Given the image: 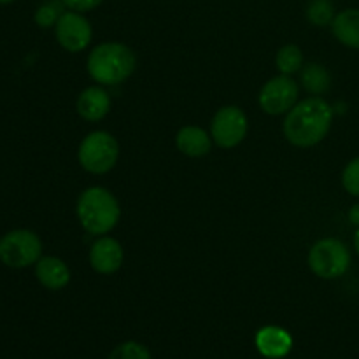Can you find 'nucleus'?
<instances>
[{
    "mask_svg": "<svg viewBox=\"0 0 359 359\" xmlns=\"http://www.w3.org/2000/svg\"><path fill=\"white\" fill-rule=\"evenodd\" d=\"M333 123V107L321 97L297 102L283 123L284 137L297 147H312L325 140Z\"/></svg>",
    "mask_w": 359,
    "mask_h": 359,
    "instance_id": "nucleus-1",
    "label": "nucleus"
},
{
    "mask_svg": "<svg viewBox=\"0 0 359 359\" xmlns=\"http://www.w3.org/2000/svg\"><path fill=\"white\" fill-rule=\"evenodd\" d=\"M135 53L121 42H102L86 60L88 74L102 86H118L135 72Z\"/></svg>",
    "mask_w": 359,
    "mask_h": 359,
    "instance_id": "nucleus-2",
    "label": "nucleus"
},
{
    "mask_svg": "<svg viewBox=\"0 0 359 359\" xmlns=\"http://www.w3.org/2000/svg\"><path fill=\"white\" fill-rule=\"evenodd\" d=\"M77 219L90 235H107L121 217L118 198L102 186L84 189L77 198Z\"/></svg>",
    "mask_w": 359,
    "mask_h": 359,
    "instance_id": "nucleus-3",
    "label": "nucleus"
},
{
    "mask_svg": "<svg viewBox=\"0 0 359 359\" xmlns=\"http://www.w3.org/2000/svg\"><path fill=\"white\" fill-rule=\"evenodd\" d=\"M119 158V144L111 133L104 130L88 133L79 144L77 160L86 172L102 175L111 172L116 167Z\"/></svg>",
    "mask_w": 359,
    "mask_h": 359,
    "instance_id": "nucleus-4",
    "label": "nucleus"
},
{
    "mask_svg": "<svg viewBox=\"0 0 359 359\" xmlns=\"http://www.w3.org/2000/svg\"><path fill=\"white\" fill-rule=\"evenodd\" d=\"M307 262L316 276L325 280H333L349 270L351 252L342 241L326 237L312 245Z\"/></svg>",
    "mask_w": 359,
    "mask_h": 359,
    "instance_id": "nucleus-5",
    "label": "nucleus"
},
{
    "mask_svg": "<svg viewBox=\"0 0 359 359\" xmlns=\"http://www.w3.org/2000/svg\"><path fill=\"white\" fill-rule=\"evenodd\" d=\"M42 242L32 230H13L0 238V262L9 269H27L42 258Z\"/></svg>",
    "mask_w": 359,
    "mask_h": 359,
    "instance_id": "nucleus-6",
    "label": "nucleus"
},
{
    "mask_svg": "<svg viewBox=\"0 0 359 359\" xmlns=\"http://www.w3.org/2000/svg\"><path fill=\"white\" fill-rule=\"evenodd\" d=\"M249 121L245 112L237 105H224L214 114L210 123V137L223 149L237 147L245 139Z\"/></svg>",
    "mask_w": 359,
    "mask_h": 359,
    "instance_id": "nucleus-7",
    "label": "nucleus"
},
{
    "mask_svg": "<svg viewBox=\"0 0 359 359\" xmlns=\"http://www.w3.org/2000/svg\"><path fill=\"white\" fill-rule=\"evenodd\" d=\"M298 93H300V88L297 81L291 79V76L280 74L263 84L258 97L259 107L270 116L287 114L297 105Z\"/></svg>",
    "mask_w": 359,
    "mask_h": 359,
    "instance_id": "nucleus-8",
    "label": "nucleus"
},
{
    "mask_svg": "<svg viewBox=\"0 0 359 359\" xmlns=\"http://www.w3.org/2000/svg\"><path fill=\"white\" fill-rule=\"evenodd\" d=\"M55 35L58 44L69 53H81L90 46L93 39L91 25L83 13L67 11L55 25Z\"/></svg>",
    "mask_w": 359,
    "mask_h": 359,
    "instance_id": "nucleus-9",
    "label": "nucleus"
},
{
    "mask_svg": "<svg viewBox=\"0 0 359 359\" xmlns=\"http://www.w3.org/2000/svg\"><path fill=\"white\" fill-rule=\"evenodd\" d=\"M123 262H125V251L116 238L102 235L91 245L90 265L97 273L102 276L116 273L123 266Z\"/></svg>",
    "mask_w": 359,
    "mask_h": 359,
    "instance_id": "nucleus-10",
    "label": "nucleus"
},
{
    "mask_svg": "<svg viewBox=\"0 0 359 359\" xmlns=\"http://www.w3.org/2000/svg\"><path fill=\"white\" fill-rule=\"evenodd\" d=\"M111 95L102 86H90L77 97V114L90 123L102 121L111 111Z\"/></svg>",
    "mask_w": 359,
    "mask_h": 359,
    "instance_id": "nucleus-11",
    "label": "nucleus"
},
{
    "mask_svg": "<svg viewBox=\"0 0 359 359\" xmlns=\"http://www.w3.org/2000/svg\"><path fill=\"white\" fill-rule=\"evenodd\" d=\"M256 347L265 358L280 359L290 354L293 339L279 326H265L256 333Z\"/></svg>",
    "mask_w": 359,
    "mask_h": 359,
    "instance_id": "nucleus-12",
    "label": "nucleus"
},
{
    "mask_svg": "<svg viewBox=\"0 0 359 359\" xmlns=\"http://www.w3.org/2000/svg\"><path fill=\"white\" fill-rule=\"evenodd\" d=\"M35 277L49 291H60L70 283V270L63 259L56 256H42L35 263Z\"/></svg>",
    "mask_w": 359,
    "mask_h": 359,
    "instance_id": "nucleus-13",
    "label": "nucleus"
},
{
    "mask_svg": "<svg viewBox=\"0 0 359 359\" xmlns=\"http://www.w3.org/2000/svg\"><path fill=\"white\" fill-rule=\"evenodd\" d=\"M175 146L184 156L202 158L207 156L212 149V137L209 132L195 125L182 126L175 135Z\"/></svg>",
    "mask_w": 359,
    "mask_h": 359,
    "instance_id": "nucleus-14",
    "label": "nucleus"
},
{
    "mask_svg": "<svg viewBox=\"0 0 359 359\" xmlns=\"http://www.w3.org/2000/svg\"><path fill=\"white\" fill-rule=\"evenodd\" d=\"M332 32L340 44L359 49V9L340 11L333 20Z\"/></svg>",
    "mask_w": 359,
    "mask_h": 359,
    "instance_id": "nucleus-15",
    "label": "nucleus"
},
{
    "mask_svg": "<svg viewBox=\"0 0 359 359\" xmlns=\"http://www.w3.org/2000/svg\"><path fill=\"white\" fill-rule=\"evenodd\" d=\"M300 83L314 97H321L332 86V76L321 63H305L300 70Z\"/></svg>",
    "mask_w": 359,
    "mask_h": 359,
    "instance_id": "nucleus-16",
    "label": "nucleus"
},
{
    "mask_svg": "<svg viewBox=\"0 0 359 359\" xmlns=\"http://www.w3.org/2000/svg\"><path fill=\"white\" fill-rule=\"evenodd\" d=\"M276 65L277 70L284 76H291V74L300 72L302 67L305 65L304 53L297 44H286L277 51L276 55Z\"/></svg>",
    "mask_w": 359,
    "mask_h": 359,
    "instance_id": "nucleus-17",
    "label": "nucleus"
},
{
    "mask_svg": "<svg viewBox=\"0 0 359 359\" xmlns=\"http://www.w3.org/2000/svg\"><path fill=\"white\" fill-rule=\"evenodd\" d=\"M335 4L332 0H311L307 6V20L316 27H328L335 20Z\"/></svg>",
    "mask_w": 359,
    "mask_h": 359,
    "instance_id": "nucleus-18",
    "label": "nucleus"
},
{
    "mask_svg": "<svg viewBox=\"0 0 359 359\" xmlns=\"http://www.w3.org/2000/svg\"><path fill=\"white\" fill-rule=\"evenodd\" d=\"M62 6H63L62 0H55V2H48L44 4V6H41L37 11H35V16H34L35 23H37L41 28L55 27L56 21H58L60 16L63 14Z\"/></svg>",
    "mask_w": 359,
    "mask_h": 359,
    "instance_id": "nucleus-19",
    "label": "nucleus"
},
{
    "mask_svg": "<svg viewBox=\"0 0 359 359\" xmlns=\"http://www.w3.org/2000/svg\"><path fill=\"white\" fill-rule=\"evenodd\" d=\"M109 359H153L149 349L139 342H123L111 353Z\"/></svg>",
    "mask_w": 359,
    "mask_h": 359,
    "instance_id": "nucleus-20",
    "label": "nucleus"
},
{
    "mask_svg": "<svg viewBox=\"0 0 359 359\" xmlns=\"http://www.w3.org/2000/svg\"><path fill=\"white\" fill-rule=\"evenodd\" d=\"M342 186L349 195L359 196V156L351 160L344 168Z\"/></svg>",
    "mask_w": 359,
    "mask_h": 359,
    "instance_id": "nucleus-21",
    "label": "nucleus"
},
{
    "mask_svg": "<svg viewBox=\"0 0 359 359\" xmlns=\"http://www.w3.org/2000/svg\"><path fill=\"white\" fill-rule=\"evenodd\" d=\"M63 6L69 7L70 11H76V13H88V11H93L95 7L100 6L104 0H62Z\"/></svg>",
    "mask_w": 359,
    "mask_h": 359,
    "instance_id": "nucleus-22",
    "label": "nucleus"
},
{
    "mask_svg": "<svg viewBox=\"0 0 359 359\" xmlns=\"http://www.w3.org/2000/svg\"><path fill=\"white\" fill-rule=\"evenodd\" d=\"M349 221L354 224V226L359 228V203L353 205L349 209Z\"/></svg>",
    "mask_w": 359,
    "mask_h": 359,
    "instance_id": "nucleus-23",
    "label": "nucleus"
},
{
    "mask_svg": "<svg viewBox=\"0 0 359 359\" xmlns=\"http://www.w3.org/2000/svg\"><path fill=\"white\" fill-rule=\"evenodd\" d=\"M354 248H356V252L359 255V228L356 230V233H354Z\"/></svg>",
    "mask_w": 359,
    "mask_h": 359,
    "instance_id": "nucleus-24",
    "label": "nucleus"
},
{
    "mask_svg": "<svg viewBox=\"0 0 359 359\" xmlns=\"http://www.w3.org/2000/svg\"><path fill=\"white\" fill-rule=\"evenodd\" d=\"M11 2H14V0H0V4H11Z\"/></svg>",
    "mask_w": 359,
    "mask_h": 359,
    "instance_id": "nucleus-25",
    "label": "nucleus"
}]
</instances>
